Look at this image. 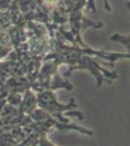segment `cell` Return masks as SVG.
<instances>
[{"label":"cell","mask_w":130,"mask_h":146,"mask_svg":"<svg viewBox=\"0 0 130 146\" xmlns=\"http://www.w3.org/2000/svg\"><path fill=\"white\" fill-rule=\"evenodd\" d=\"M113 41H117V42H119V43L123 44L125 46V48L128 50V52L130 53V36H121V35H119V34H115L114 36H112Z\"/></svg>","instance_id":"6da1fadb"}]
</instances>
